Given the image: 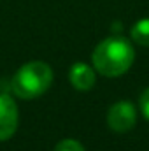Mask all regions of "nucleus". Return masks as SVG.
Instances as JSON below:
<instances>
[{"instance_id": "obj_1", "label": "nucleus", "mask_w": 149, "mask_h": 151, "mask_svg": "<svg viewBox=\"0 0 149 151\" xmlns=\"http://www.w3.org/2000/svg\"><path fill=\"white\" fill-rule=\"evenodd\" d=\"M91 60L98 74L105 77H119L132 67L135 60V51L125 37L112 35L97 44Z\"/></svg>"}, {"instance_id": "obj_2", "label": "nucleus", "mask_w": 149, "mask_h": 151, "mask_svg": "<svg viewBox=\"0 0 149 151\" xmlns=\"http://www.w3.org/2000/svg\"><path fill=\"white\" fill-rule=\"evenodd\" d=\"M53 83V70L46 62H28L12 77V91L19 99H37L49 90Z\"/></svg>"}, {"instance_id": "obj_3", "label": "nucleus", "mask_w": 149, "mask_h": 151, "mask_svg": "<svg viewBox=\"0 0 149 151\" xmlns=\"http://www.w3.org/2000/svg\"><path fill=\"white\" fill-rule=\"evenodd\" d=\"M137 123V109L130 100H119L109 107L107 113V125L116 134L130 132Z\"/></svg>"}, {"instance_id": "obj_4", "label": "nucleus", "mask_w": 149, "mask_h": 151, "mask_svg": "<svg viewBox=\"0 0 149 151\" xmlns=\"http://www.w3.org/2000/svg\"><path fill=\"white\" fill-rule=\"evenodd\" d=\"M18 128V106L7 93H0V141H7Z\"/></svg>"}, {"instance_id": "obj_5", "label": "nucleus", "mask_w": 149, "mask_h": 151, "mask_svg": "<svg viewBox=\"0 0 149 151\" xmlns=\"http://www.w3.org/2000/svg\"><path fill=\"white\" fill-rule=\"evenodd\" d=\"M69 79L77 91H90L97 83V70L95 67H90L88 63L75 62L70 67Z\"/></svg>"}, {"instance_id": "obj_6", "label": "nucleus", "mask_w": 149, "mask_h": 151, "mask_svg": "<svg viewBox=\"0 0 149 151\" xmlns=\"http://www.w3.org/2000/svg\"><path fill=\"white\" fill-rule=\"evenodd\" d=\"M130 35H132V39H133L139 46L149 47V18L139 19V21L132 27Z\"/></svg>"}, {"instance_id": "obj_7", "label": "nucleus", "mask_w": 149, "mask_h": 151, "mask_svg": "<svg viewBox=\"0 0 149 151\" xmlns=\"http://www.w3.org/2000/svg\"><path fill=\"white\" fill-rule=\"evenodd\" d=\"M54 151H86L84 146L79 142V141H74V139H63L56 144Z\"/></svg>"}, {"instance_id": "obj_8", "label": "nucleus", "mask_w": 149, "mask_h": 151, "mask_svg": "<svg viewBox=\"0 0 149 151\" xmlns=\"http://www.w3.org/2000/svg\"><path fill=\"white\" fill-rule=\"evenodd\" d=\"M140 111L144 114V118L149 119V88H146L144 93L140 95Z\"/></svg>"}]
</instances>
